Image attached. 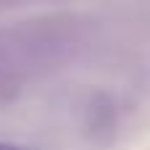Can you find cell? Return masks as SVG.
Here are the masks:
<instances>
[{
	"label": "cell",
	"instance_id": "cell-1",
	"mask_svg": "<svg viewBox=\"0 0 150 150\" xmlns=\"http://www.w3.org/2000/svg\"><path fill=\"white\" fill-rule=\"evenodd\" d=\"M82 21L69 16L32 18L0 32V98L13 95L26 79L55 69L79 45Z\"/></svg>",
	"mask_w": 150,
	"mask_h": 150
},
{
	"label": "cell",
	"instance_id": "cell-2",
	"mask_svg": "<svg viewBox=\"0 0 150 150\" xmlns=\"http://www.w3.org/2000/svg\"><path fill=\"white\" fill-rule=\"evenodd\" d=\"M0 150H26V148H18V145H11V142H0Z\"/></svg>",
	"mask_w": 150,
	"mask_h": 150
}]
</instances>
